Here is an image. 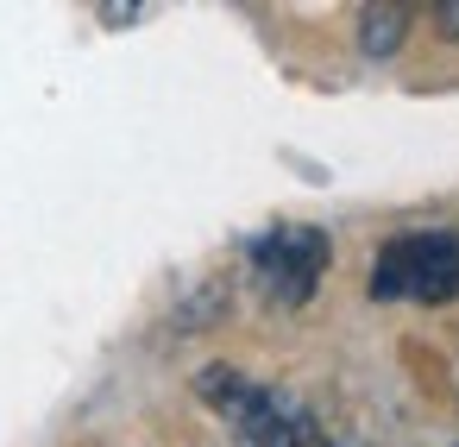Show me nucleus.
Here are the masks:
<instances>
[{
  "instance_id": "obj_1",
  "label": "nucleus",
  "mask_w": 459,
  "mask_h": 447,
  "mask_svg": "<svg viewBox=\"0 0 459 447\" xmlns=\"http://www.w3.org/2000/svg\"><path fill=\"white\" fill-rule=\"evenodd\" d=\"M195 390H202V397L239 428L246 447H340L308 409H296L290 397L252 384V378L233 372V365H208V372L195 378Z\"/></svg>"
},
{
  "instance_id": "obj_2",
  "label": "nucleus",
  "mask_w": 459,
  "mask_h": 447,
  "mask_svg": "<svg viewBox=\"0 0 459 447\" xmlns=\"http://www.w3.org/2000/svg\"><path fill=\"white\" fill-rule=\"evenodd\" d=\"M371 296L377 302H421V309L453 302L459 296V233L421 227V233L384 240L371 259Z\"/></svg>"
},
{
  "instance_id": "obj_3",
  "label": "nucleus",
  "mask_w": 459,
  "mask_h": 447,
  "mask_svg": "<svg viewBox=\"0 0 459 447\" xmlns=\"http://www.w3.org/2000/svg\"><path fill=\"white\" fill-rule=\"evenodd\" d=\"M327 233L321 227H271L252 246V277L277 309H302L327 277Z\"/></svg>"
},
{
  "instance_id": "obj_4",
  "label": "nucleus",
  "mask_w": 459,
  "mask_h": 447,
  "mask_svg": "<svg viewBox=\"0 0 459 447\" xmlns=\"http://www.w3.org/2000/svg\"><path fill=\"white\" fill-rule=\"evenodd\" d=\"M409 32V7H365L359 13V51L365 57H390Z\"/></svg>"
},
{
  "instance_id": "obj_5",
  "label": "nucleus",
  "mask_w": 459,
  "mask_h": 447,
  "mask_svg": "<svg viewBox=\"0 0 459 447\" xmlns=\"http://www.w3.org/2000/svg\"><path fill=\"white\" fill-rule=\"evenodd\" d=\"M434 26H440L446 39H459V0H446V7H434Z\"/></svg>"
}]
</instances>
